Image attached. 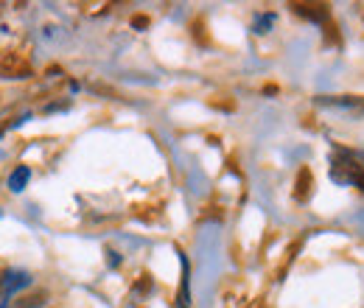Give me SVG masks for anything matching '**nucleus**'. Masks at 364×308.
Wrapping results in <instances>:
<instances>
[{
    "instance_id": "0eeeda50",
    "label": "nucleus",
    "mask_w": 364,
    "mask_h": 308,
    "mask_svg": "<svg viewBox=\"0 0 364 308\" xmlns=\"http://www.w3.org/2000/svg\"><path fill=\"white\" fill-rule=\"evenodd\" d=\"M0 308H9V300H6V303H0Z\"/></svg>"
},
{
    "instance_id": "f03ea898",
    "label": "nucleus",
    "mask_w": 364,
    "mask_h": 308,
    "mask_svg": "<svg viewBox=\"0 0 364 308\" xmlns=\"http://www.w3.org/2000/svg\"><path fill=\"white\" fill-rule=\"evenodd\" d=\"M23 286H31V275H28V272L9 269V272L3 275V292H6V294H14V292L23 289Z\"/></svg>"
},
{
    "instance_id": "39448f33",
    "label": "nucleus",
    "mask_w": 364,
    "mask_h": 308,
    "mask_svg": "<svg viewBox=\"0 0 364 308\" xmlns=\"http://www.w3.org/2000/svg\"><path fill=\"white\" fill-rule=\"evenodd\" d=\"M348 169H350V166H348ZM350 179H353V182L364 191V171L362 169H350Z\"/></svg>"
},
{
    "instance_id": "423d86ee",
    "label": "nucleus",
    "mask_w": 364,
    "mask_h": 308,
    "mask_svg": "<svg viewBox=\"0 0 364 308\" xmlns=\"http://www.w3.org/2000/svg\"><path fill=\"white\" fill-rule=\"evenodd\" d=\"M132 26H135V28H146V26H149V20H146V17H135V20H132Z\"/></svg>"
},
{
    "instance_id": "7ed1b4c3",
    "label": "nucleus",
    "mask_w": 364,
    "mask_h": 308,
    "mask_svg": "<svg viewBox=\"0 0 364 308\" xmlns=\"http://www.w3.org/2000/svg\"><path fill=\"white\" fill-rule=\"evenodd\" d=\"M48 294L46 289H37V292H28V294H23V297H17V303L14 308H46L48 306Z\"/></svg>"
},
{
    "instance_id": "f257e3e1",
    "label": "nucleus",
    "mask_w": 364,
    "mask_h": 308,
    "mask_svg": "<svg viewBox=\"0 0 364 308\" xmlns=\"http://www.w3.org/2000/svg\"><path fill=\"white\" fill-rule=\"evenodd\" d=\"M28 76H34V70L20 53L11 51L0 53V79H28Z\"/></svg>"
},
{
    "instance_id": "6e6552de",
    "label": "nucleus",
    "mask_w": 364,
    "mask_h": 308,
    "mask_svg": "<svg viewBox=\"0 0 364 308\" xmlns=\"http://www.w3.org/2000/svg\"><path fill=\"white\" fill-rule=\"evenodd\" d=\"M0 294H3V277H0Z\"/></svg>"
},
{
    "instance_id": "20e7f679",
    "label": "nucleus",
    "mask_w": 364,
    "mask_h": 308,
    "mask_svg": "<svg viewBox=\"0 0 364 308\" xmlns=\"http://www.w3.org/2000/svg\"><path fill=\"white\" fill-rule=\"evenodd\" d=\"M28 179H31V169H28V166H17V169L9 174V191H11V193H20Z\"/></svg>"
}]
</instances>
